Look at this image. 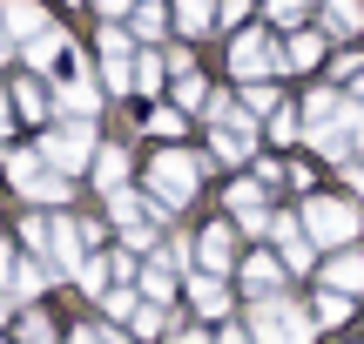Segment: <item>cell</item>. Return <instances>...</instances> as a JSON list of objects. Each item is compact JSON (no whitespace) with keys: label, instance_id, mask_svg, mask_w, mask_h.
I'll list each match as a JSON object with an SVG mask.
<instances>
[{"label":"cell","instance_id":"9c48e42d","mask_svg":"<svg viewBox=\"0 0 364 344\" xmlns=\"http://www.w3.org/2000/svg\"><path fill=\"white\" fill-rule=\"evenodd\" d=\"M270 237L284 243V270H311L317 264V250H311V237L297 230V216H270Z\"/></svg>","mask_w":364,"mask_h":344},{"label":"cell","instance_id":"2e32d148","mask_svg":"<svg viewBox=\"0 0 364 344\" xmlns=\"http://www.w3.org/2000/svg\"><path fill=\"white\" fill-rule=\"evenodd\" d=\"M311 318L324 324V331H338V324L351 318V297H344V291H317V297H311Z\"/></svg>","mask_w":364,"mask_h":344},{"label":"cell","instance_id":"e575fe53","mask_svg":"<svg viewBox=\"0 0 364 344\" xmlns=\"http://www.w3.org/2000/svg\"><path fill=\"white\" fill-rule=\"evenodd\" d=\"M243 7L250 0H223V21H243Z\"/></svg>","mask_w":364,"mask_h":344},{"label":"cell","instance_id":"8992f818","mask_svg":"<svg viewBox=\"0 0 364 344\" xmlns=\"http://www.w3.org/2000/svg\"><path fill=\"white\" fill-rule=\"evenodd\" d=\"M196 264H203V277H230L243 257H236V230L230 223H209L203 243H196Z\"/></svg>","mask_w":364,"mask_h":344},{"label":"cell","instance_id":"484cf974","mask_svg":"<svg viewBox=\"0 0 364 344\" xmlns=\"http://www.w3.org/2000/svg\"><path fill=\"white\" fill-rule=\"evenodd\" d=\"M176 14H182L189 34H196V27H209V0H176Z\"/></svg>","mask_w":364,"mask_h":344},{"label":"cell","instance_id":"52a82bcc","mask_svg":"<svg viewBox=\"0 0 364 344\" xmlns=\"http://www.w3.org/2000/svg\"><path fill=\"white\" fill-rule=\"evenodd\" d=\"M189 304H196V318L230 324V284H223V277H203V270H196V277H189Z\"/></svg>","mask_w":364,"mask_h":344},{"label":"cell","instance_id":"7a4b0ae2","mask_svg":"<svg viewBox=\"0 0 364 344\" xmlns=\"http://www.w3.org/2000/svg\"><path fill=\"white\" fill-rule=\"evenodd\" d=\"M189 196H196V156H182V149H162V156L149 162V203H156L162 216H176Z\"/></svg>","mask_w":364,"mask_h":344},{"label":"cell","instance_id":"836d02e7","mask_svg":"<svg viewBox=\"0 0 364 344\" xmlns=\"http://www.w3.org/2000/svg\"><path fill=\"white\" fill-rule=\"evenodd\" d=\"M95 7H102L108 21H122V14H129V0H95Z\"/></svg>","mask_w":364,"mask_h":344},{"label":"cell","instance_id":"f35d334b","mask_svg":"<svg viewBox=\"0 0 364 344\" xmlns=\"http://www.w3.org/2000/svg\"><path fill=\"white\" fill-rule=\"evenodd\" d=\"M7 318H14V304H7V291H0V324H7Z\"/></svg>","mask_w":364,"mask_h":344},{"label":"cell","instance_id":"7402d4cb","mask_svg":"<svg viewBox=\"0 0 364 344\" xmlns=\"http://www.w3.org/2000/svg\"><path fill=\"white\" fill-rule=\"evenodd\" d=\"M324 14H331V27H338V34H358V21H364L358 0H324Z\"/></svg>","mask_w":364,"mask_h":344},{"label":"cell","instance_id":"ba28073f","mask_svg":"<svg viewBox=\"0 0 364 344\" xmlns=\"http://www.w3.org/2000/svg\"><path fill=\"white\" fill-rule=\"evenodd\" d=\"M284 277H290V270L277 264V257H243V291L257 297V304H263V297H284Z\"/></svg>","mask_w":364,"mask_h":344},{"label":"cell","instance_id":"f546056e","mask_svg":"<svg viewBox=\"0 0 364 344\" xmlns=\"http://www.w3.org/2000/svg\"><path fill=\"white\" fill-rule=\"evenodd\" d=\"M216 344H257V338H250V324H216Z\"/></svg>","mask_w":364,"mask_h":344},{"label":"cell","instance_id":"b9f144b4","mask_svg":"<svg viewBox=\"0 0 364 344\" xmlns=\"http://www.w3.org/2000/svg\"><path fill=\"white\" fill-rule=\"evenodd\" d=\"M358 169H364V162H358Z\"/></svg>","mask_w":364,"mask_h":344},{"label":"cell","instance_id":"4dcf8cb0","mask_svg":"<svg viewBox=\"0 0 364 344\" xmlns=\"http://www.w3.org/2000/svg\"><path fill=\"white\" fill-rule=\"evenodd\" d=\"M304 7H311V0H270V21H297Z\"/></svg>","mask_w":364,"mask_h":344},{"label":"cell","instance_id":"603a6c76","mask_svg":"<svg viewBox=\"0 0 364 344\" xmlns=\"http://www.w3.org/2000/svg\"><path fill=\"white\" fill-rule=\"evenodd\" d=\"M54 54H68V41H61V34H34V41H27V61H34V68H48Z\"/></svg>","mask_w":364,"mask_h":344},{"label":"cell","instance_id":"74e56055","mask_svg":"<svg viewBox=\"0 0 364 344\" xmlns=\"http://www.w3.org/2000/svg\"><path fill=\"white\" fill-rule=\"evenodd\" d=\"M7 122H14V115H7V88H0V135H7Z\"/></svg>","mask_w":364,"mask_h":344},{"label":"cell","instance_id":"6da1fadb","mask_svg":"<svg viewBox=\"0 0 364 344\" xmlns=\"http://www.w3.org/2000/svg\"><path fill=\"white\" fill-rule=\"evenodd\" d=\"M250 338L257 344H311V331H317V318H304L290 297H263V304H250Z\"/></svg>","mask_w":364,"mask_h":344},{"label":"cell","instance_id":"9a60e30c","mask_svg":"<svg viewBox=\"0 0 364 344\" xmlns=\"http://www.w3.org/2000/svg\"><path fill=\"white\" fill-rule=\"evenodd\" d=\"M0 21H7V34H21V41L48 34V27H41V7H34V0H7V14H0Z\"/></svg>","mask_w":364,"mask_h":344},{"label":"cell","instance_id":"44dd1931","mask_svg":"<svg viewBox=\"0 0 364 344\" xmlns=\"http://www.w3.org/2000/svg\"><path fill=\"white\" fill-rule=\"evenodd\" d=\"M14 331H21V344H61V338H54V324H48V311H21Z\"/></svg>","mask_w":364,"mask_h":344},{"label":"cell","instance_id":"d6986e66","mask_svg":"<svg viewBox=\"0 0 364 344\" xmlns=\"http://www.w3.org/2000/svg\"><path fill=\"white\" fill-rule=\"evenodd\" d=\"M102 311H108V324H135V311H142V291H129V284H115V291L102 297Z\"/></svg>","mask_w":364,"mask_h":344},{"label":"cell","instance_id":"ac0fdd59","mask_svg":"<svg viewBox=\"0 0 364 344\" xmlns=\"http://www.w3.org/2000/svg\"><path fill=\"white\" fill-rule=\"evenodd\" d=\"M95 183H102L108 196H122V183H129V156H122V149H102V162H95Z\"/></svg>","mask_w":364,"mask_h":344},{"label":"cell","instance_id":"8fae6325","mask_svg":"<svg viewBox=\"0 0 364 344\" xmlns=\"http://www.w3.org/2000/svg\"><path fill=\"white\" fill-rule=\"evenodd\" d=\"M230 68H236V75H263V68H277V41L270 34H243L230 48Z\"/></svg>","mask_w":364,"mask_h":344},{"label":"cell","instance_id":"ffe728a7","mask_svg":"<svg viewBox=\"0 0 364 344\" xmlns=\"http://www.w3.org/2000/svg\"><path fill=\"white\" fill-rule=\"evenodd\" d=\"M169 324H176V311H169V304H142L129 331H135V338H169Z\"/></svg>","mask_w":364,"mask_h":344},{"label":"cell","instance_id":"5bb4252c","mask_svg":"<svg viewBox=\"0 0 364 344\" xmlns=\"http://www.w3.org/2000/svg\"><path fill=\"white\" fill-rule=\"evenodd\" d=\"M216 156H223V162H243V156H250V122H236V115L216 122Z\"/></svg>","mask_w":364,"mask_h":344},{"label":"cell","instance_id":"277c9868","mask_svg":"<svg viewBox=\"0 0 364 344\" xmlns=\"http://www.w3.org/2000/svg\"><path fill=\"white\" fill-rule=\"evenodd\" d=\"M358 223H364V216L344 196H311V203H304V230H311V243H338V250H344V243L358 237Z\"/></svg>","mask_w":364,"mask_h":344},{"label":"cell","instance_id":"5b68a950","mask_svg":"<svg viewBox=\"0 0 364 344\" xmlns=\"http://www.w3.org/2000/svg\"><path fill=\"white\" fill-rule=\"evenodd\" d=\"M88 149H95L88 122H61V129L41 142V156H48V169H54V176H75V169H88Z\"/></svg>","mask_w":364,"mask_h":344},{"label":"cell","instance_id":"ab89813d","mask_svg":"<svg viewBox=\"0 0 364 344\" xmlns=\"http://www.w3.org/2000/svg\"><path fill=\"white\" fill-rule=\"evenodd\" d=\"M358 102H364V75H358Z\"/></svg>","mask_w":364,"mask_h":344},{"label":"cell","instance_id":"4fadbf2b","mask_svg":"<svg viewBox=\"0 0 364 344\" xmlns=\"http://www.w3.org/2000/svg\"><path fill=\"white\" fill-rule=\"evenodd\" d=\"M129 48H135V41L122 34V27H108V34H102V68H108V81H115V95L129 88V68H122V61H129Z\"/></svg>","mask_w":364,"mask_h":344},{"label":"cell","instance_id":"8d00e7d4","mask_svg":"<svg viewBox=\"0 0 364 344\" xmlns=\"http://www.w3.org/2000/svg\"><path fill=\"white\" fill-rule=\"evenodd\" d=\"M169 344H203V331H176V338H169Z\"/></svg>","mask_w":364,"mask_h":344},{"label":"cell","instance_id":"83f0119b","mask_svg":"<svg viewBox=\"0 0 364 344\" xmlns=\"http://www.w3.org/2000/svg\"><path fill=\"white\" fill-rule=\"evenodd\" d=\"M14 270H21V257H14V243L0 237V291H7V284H14Z\"/></svg>","mask_w":364,"mask_h":344},{"label":"cell","instance_id":"4316f807","mask_svg":"<svg viewBox=\"0 0 364 344\" xmlns=\"http://www.w3.org/2000/svg\"><path fill=\"white\" fill-rule=\"evenodd\" d=\"M14 95H21V115H48V95H41L34 81H21V88H14Z\"/></svg>","mask_w":364,"mask_h":344},{"label":"cell","instance_id":"cb8c5ba5","mask_svg":"<svg viewBox=\"0 0 364 344\" xmlns=\"http://www.w3.org/2000/svg\"><path fill=\"white\" fill-rule=\"evenodd\" d=\"M317 54H324V41H317V34H297V41L284 48V61H290V68H311Z\"/></svg>","mask_w":364,"mask_h":344},{"label":"cell","instance_id":"f1b7e54d","mask_svg":"<svg viewBox=\"0 0 364 344\" xmlns=\"http://www.w3.org/2000/svg\"><path fill=\"white\" fill-rule=\"evenodd\" d=\"M135 88H142V95H156V88H162V61H142V75H135Z\"/></svg>","mask_w":364,"mask_h":344},{"label":"cell","instance_id":"3957f363","mask_svg":"<svg viewBox=\"0 0 364 344\" xmlns=\"http://www.w3.org/2000/svg\"><path fill=\"white\" fill-rule=\"evenodd\" d=\"M0 156H7V176H14V189H21L27 203H68V176L41 169L34 149H0Z\"/></svg>","mask_w":364,"mask_h":344},{"label":"cell","instance_id":"60d3db41","mask_svg":"<svg viewBox=\"0 0 364 344\" xmlns=\"http://www.w3.org/2000/svg\"><path fill=\"white\" fill-rule=\"evenodd\" d=\"M0 344H7V338H0Z\"/></svg>","mask_w":364,"mask_h":344},{"label":"cell","instance_id":"d4e9b609","mask_svg":"<svg viewBox=\"0 0 364 344\" xmlns=\"http://www.w3.org/2000/svg\"><path fill=\"white\" fill-rule=\"evenodd\" d=\"M41 284H48V270H41V264H21V270H14V291H21V297H34Z\"/></svg>","mask_w":364,"mask_h":344},{"label":"cell","instance_id":"7c38bea8","mask_svg":"<svg viewBox=\"0 0 364 344\" xmlns=\"http://www.w3.org/2000/svg\"><path fill=\"white\" fill-rule=\"evenodd\" d=\"M324 291H344V297L364 291V257H358V250H338V257L324 264Z\"/></svg>","mask_w":364,"mask_h":344},{"label":"cell","instance_id":"30bf717a","mask_svg":"<svg viewBox=\"0 0 364 344\" xmlns=\"http://www.w3.org/2000/svg\"><path fill=\"white\" fill-rule=\"evenodd\" d=\"M230 216H236L243 230H257V237H270V210H263V189H257V183H236V189H230Z\"/></svg>","mask_w":364,"mask_h":344},{"label":"cell","instance_id":"1f68e13d","mask_svg":"<svg viewBox=\"0 0 364 344\" xmlns=\"http://www.w3.org/2000/svg\"><path fill=\"white\" fill-rule=\"evenodd\" d=\"M270 102H277L270 88H243V108H250V115H263V108H270Z\"/></svg>","mask_w":364,"mask_h":344},{"label":"cell","instance_id":"e0dca14e","mask_svg":"<svg viewBox=\"0 0 364 344\" xmlns=\"http://www.w3.org/2000/svg\"><path fill=\"white\" fill-rule=\"evenodd\" d=\"M142 304H176V270L169 264H149L142 270Z\"/></svg>","mask_w":364,"mask_h":344},{"label":"cell","instance_id":"d590c367","mask_svg":"<svg viewBox=\"0 0 364 344\" xmlns=\"http://www.w3.org/2000/svg\"><path fill=\"white\" fill-rule=\"evenodd\" d=\"M68 344H102V331H88V324H81V331H75V338H68Z\"/></svg>","mask_w":364,"mask_h":344},{"label":"cell","instance_id":"d6a6232c","mask_svg":"<svg viewBox=\"0 0 364 344\" xmlns=\"http://www.w3.org/2000/svg\"><path fill=\"white\" fill-rule=\"evenodd\" d=\"M108 264H115V284H129V277H135V257H129V250H108Z\"/></svg>","mask_w":364,"mask_h":344}]
</instances>
